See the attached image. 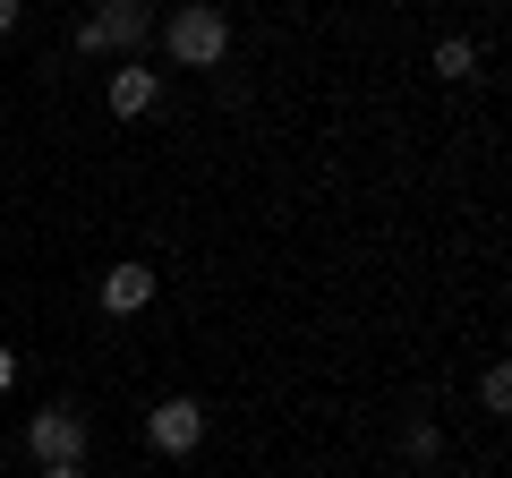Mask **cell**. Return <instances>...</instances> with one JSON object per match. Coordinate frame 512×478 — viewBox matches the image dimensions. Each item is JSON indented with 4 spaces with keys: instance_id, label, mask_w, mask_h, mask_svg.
<instances>
[{
    "instance_id": "1",
    "label": "cell",
    "mask_w": 512,
    "mask_h": 478,
    "mask_svg": "<svg viewBox=\"0 0 512 478\" xmlns=\"http://www.w3.org/2000/svg\"><path fill=\"white\" fill-rule=\"evenodd\" d=\"M163 52L180 60V69H222V52H231V18H222V0H180L163 18Z\"/></svg>"
},
{
    "instance_id": "7",
    "label": "cell",
    "mask_w": 512,
    "mask_h": 478,
    "mask_svg": "<svg viewBox=\"0 0 512 478\" xmlns=\"http://www.w3.org/2000/svg\"><path fill=\"white\" fill-rule=\"evenodd\" d=\"M427 69H436V77H453V86H461V77H478V43H470V35H444L436 52H427Z\"/></svg>"
},
{
    "instance_id": "2",
    "label": "cell",
    "mask_w": 512,
    "mask_h": 478,
    "mask_svg": "<svg viewBox=\"0 0 512 478\" xmlns=\"http://www.w3.org/2000/svg\"><path fill=\"white\" fill-rule=\"evenodd\" d=\"M146 43H154V9L146 0H94L86 18H77V52H120V60H146Z\"/></svg>"
},
{
    "instance_id": "5",
    "label": "cell",
    "mask_w": 512,
    "mask_h": 478,
    "mask_svg": "<svg viewBox=\"0 0 512 478\" xmlns=\"http://www.w3.org/2000/svg\"><path fill=\"white\" fill-rule=\"evenodd\" d=\"M103 103L120 111V120H146V111L163 103V69H154V60H128V69H111V86H103Z\"/></svg>"
},
{
    "instance_id": "3",
    "label": "cell",
    "mask_w": 512,
    "mask_h": 478,
    "mask_svg": "<svg viewBox=\"0 0 512 478\" xmlns=\"http://www.w3.org/2000/svg\"><path fill=\"white\" fill-rule=\"evenodd\" d=\"M86 410L77 402H52V410H35V419H26V453L43 461V470H52V461H86Z\"/></svg>"
},
{
    "instance_id": "4",
    "label": "cell",
    "mask_w": 512,
    "mask_h": 478,
    "mask_svg": "<svg viewBox=\"0 0 512 478\" xmlns=\"http://www.w3.org/2000/svg\"><path fill=\"white\" fill-rule=\"evenodd\" d=\"M146 444H154V453H171V461L197 453V444H205V410L188 402V393H180V402H154L146 410Z\"/></svg>"
},
{
    "instance_id": "8",
    "label": "cell",
    "mask_w": 512,
    "mask_h": 478,
    "mask_svg": "<svg viewBox=\"0 0 512 478\" xmlns=\"http://www.w3.org/2000/svg\"><path fill=\"white\" fill-rule=\"evenodd\" d=\"M478 402H487L495 419H512V359H495V368L478 376Z\"/></svg>"
},
{
    "instance_id": "10",
    "label": "cell",
    "mask_w": 512,
    "mask_h": 478,
    "mask_svg": "<svg viewBox=\"0 0 512 478\" xmlns=\"http://www.w3.org/2000/svg\"><path fill=\"white\" fill-rule=\"evenodd\" d=\"M9 385H18V350L0 342V393H9Z\"/></svg>"
},
{
    "instance_id": "11",
    "label": "cell",
    "mask_w": 512,
    "mask_h": 478,
    "mask_svg": "<svg viewBox=\"0 0 512 478\" xmlns=\"http://www.w3.org/2000/svg\"><path fill=\"white\" fill-rule=\"evenodd\" d=\"M43 478H86V461H52V470H43Z\"/></svg>"
},
{
    "instance_id": "12",
    "label": "cell",
    "mask_w": 512,
    "mask_h": 478,
    "mask_svg": "<svg viewBox=\"0 0 512 478\" xmlns=\"http://www.w3.org/2000/svg\"><path fill=\"white\" fill-rule=\"evenodd\" d=\"M0 35H18V0H0Z\"/></svg>"
},
{
    "instance_id": "9",
    "label": "cell",
    "mask_w": 512,
    "mask_h": 478,
    "mask_svg": "<svg viewBox=\"0 0 512 478\" xmlns=\"http://www.w3.org/2000/svg\"><path fill=\"white\" fill-rule=\"evenodd\" d=\"M436 444H444L436 419H410V427H402V453H410V461H436Z\"/></svg>"
},
{
    "instance_id": "6",
    "label": "cell",
    "mask_w": 512,
    "mask_h": 478,
    "mask_svg": "<svg viewBox=\"0 0 512 478\" xmlns=\"http://www.w3.org/2000/svg\"><path fill=\"white\" fill-rule=\"evenodd\" d=\"M103 308H111V316L154 308V265H137V257H128V265H111V274H103Z\"/></svg>"
}]
</instances>
